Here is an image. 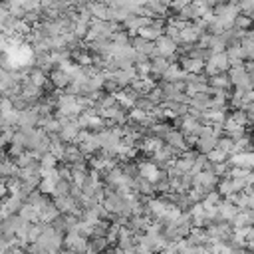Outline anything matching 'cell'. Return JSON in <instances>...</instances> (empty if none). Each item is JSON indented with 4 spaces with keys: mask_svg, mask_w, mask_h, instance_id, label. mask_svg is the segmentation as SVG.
Listing matches in <instances>:
<instances>
[{
    "mask_svg": "<svg viewBox=\"0 0 254 254\" xmlns=\"http://www.w3.org/2000/svg\"><path fill=\"white\" fill-rule=\"evenodd\" d=\"M230 69V60L226 56V50L224 52H216V54H210L204 62V71L206 75H214V73H222V71H228Z\"/></svg>",
    "mask_w": 254,
    "mask_h": 254,
    "instance_id": "6da1fadb",
    "label": "cell"
},
{
    "mask_svg": "<svg viewBox=\"0 0 254 254\" xmlns=\"http://www.w3.org/2000/svg\"><path fill=\"white\" fill-rule=\"evenodd\" d=\"M228 77H230V83H232L234 87H238V89H244V91L254 89L252 77H250V73L246 71L244 64H242V65H230V69H228Z\"/></svg>",
    "mask_w": 254,
    "mask_h": 254,
    "instance_id": "7a4b0ae2",
    "label": "cell"
},
{
    "mask_svg": "<svg viewBox=\"0 0 254 254\" xmlns=\"http://www.w3.org/2000/svg\"><path fill=\"white\" fill-rule=\"evenodd\" d=\"M64 250L69 252H87V236H83L77 230L64 234Z\"/></svg>",
    "mask_w": 254,
    "mask_h": 254,
    "instance_id": "3957f363",
    "label": "cell"
},
{
    "mask_svg": "<svg viewBox=\"0 0 254 254\" xmlns=\"http://www.w3.org/2000/svg\"><path fill=\"white\" fill-rule=\"evenodd\" d=\"M206 32L204 26H200L198 22L194 20H189L183 28H181V38H183V44H194L200 40V36Z\"/></svg>",
    "mask_w": 254,
    "mask_h": 254,
    "instance_id": "277c9868",
    "label": "cell"
},
{
    "mask_svg": "<svg viewBox=\"0 0 254 254\" xmlns=\"http://www.w3.org/2000/svg\"><path fill=\"white\" fill-rule=\"evenodd\" d=\"M155 46H157V56H165V58H169L171 62L177 60L179 44H177L173 38H169L167 34H163L161 38H157V40H155Z\"/></svg>",
    "mask_w": 254,
    "mask_h": 254,
    "instance_id": "5b68a950",
    "label": "cell"
},
{
    "mask_svg": "<svg viewBox=\"0 0 254 254\" xmlns=\"http://www.w3.org/2000/svg\"><path fill=\"white\" fill-rule=\"evenodd\" d=\"M26 218H22L20 212H14V214H8L4 220H0V228H2V236L4 238H10L14 236L22 226H24Z\"/></svg>",
    "mask_w": 254,
    "mask_h": 254,
    "instance_id": "8992f818",
    "label": "cell"
},
{
    "mask_svg": "<svg viewBox=\"0 0 254 254\" xmlns=\"http://www.w3.org/2000/svg\"><path fill=\"white\" fill-rule=\"evenodd\" d=\"M129 44L137 50V54H143L147 58H155L157 56V46H155L153 40H145L143 36L135 34V36H131V42Z\"/></svg>",
    "mask_w": 254,
    "mask_h": 254,
    "instance_id": "52a82bcc",
    "label": "cell"
},
{
    "mask_svg": "<svg viewBox=\"0 0 254 254\" xmlns=\"http://www.w3.org/2000/svg\"><path fill=\"white\" fill-rule=\"evenodd\" d=\"M18 177H20L24 183H28V185L38 187L40 181H42V167H40V161L34 163V165H28V167H20Z\"/></svg>",
    "mask_w": 254,
    "mask_h": 254,
    "instance_id": "ba28073f",
    "label": "cell"
},
{
    "mask_svg": "<svg viewBox=\"0 0 254 254\" xmlns=\"http://www.w3.org/2000/svg\"><path fill=\"white\" fill-rule=\"evenodd\" d=\"M40 123V111L38 105H30L26 109H20L18 117V127H36Z\"/></svg>",
    "mask_w": 254,
    "mask_h": 254,
    "instance_id": "9c48e42d",
    "label": "cell"
},
{
    "mask_svg": "<svg viewBox=\"0 0 254 254\" xmlns=\"http://www.w3.org/2000/svg\"><path fill=\"white\" fill-rule=\"evenodd\" d=\"M192 185H200V187H204L206 190H212V189H216V185H218V175H216L212 169H204V171H200V173L194 175Z\"/></svg>",
    "mask_w": 254,
    "mask_h": 254,
    "instance_id": "30bf717a",
    "label": "cell"
},
{
    "mask_svg": "<svg viewBox=\"0 0 254 254\" xmlns=\"http://www.w3.org/2000/svg\"><path fill=\"white\" fill-rule=\"evenodd\" d=\"M204 58H196V56H187V54H183V58H181V67L185 69V71H190V73H202L204 71Z\"/></svg>",
    "mask_w": 254,
    "mask_h": 254,
    "instance_id": "8fae6325",
    "label": "cell"
},
{
    "mask_svg": "<svg viewBox=\"0 0 254 254\" xmlns=\"http://www.w3.org/2000/svg\"><path fill=\"white\" fill-rule=\"evenodd\" d=\"M48 77H50V81L54 83V87H56L58 91H64V89L69 85V81H71V75H69L65 69H62V67H54V69L48 73Z\"/></svg>",
    "mask_w": 254,
    "mask_h": 254,
    "instance_id": "7c38bea8",
    "label": "cell"
},
{
    "mask_svg": "<svg viewBox=\"0 0 254 254\" xmlns=\"http://www.w3.org/2000/svg\"><path fill=\"white\" fill-rule=\"evenodd\" d=\"M111 73H113L115 81H117L121 87H129V85H131V81L137 77V69H135V65L119 67V69H115V71H111Z\"/></svg>",
    "mask_w": 254,
    "mask_h": 254,
    "instance_id": "4fadbf2b",
    "label": "cell"
},
{
    "mask_svg": "<svg viewBox=\"0 0 254 254\" xmlns=\"http://www.w3.org/2000/svg\"><path fill=\"white\" fill-rule=\"evenodd\" d=\"M238 210H240V206L234 204V202L228 200V198H222V200L218 202V218H220V220L232 222V218L238 214Z\"/></svg>",
    "mask_w": 254,
    "mask_h": 254,
    "instance_id": "5bb4252c",
    "label": "cell"
},
{
    "mask_svg": "<svg viewBox=\"0 0 254 254\" xmlns=\"http://www.w3.org/2000/svg\"><path fill=\"white\" fill-rule=\"evenodd\" d=\"M165 143H169V145H173L175 149H179V151H185V149H189V143H187V137L183 135V131L181 129H171L167 135H165Z\"/></svg>",
    "mask_w": 254,
    "mask_h": 254,
    "instance_id": "9a60e30c",
    "label": "cell"
},
{
    "mask_svg": "<svg viewBox=\"0 0 254 254\" xmlns=\"http://www.w3.org/2000/svg\"><path fill=\"white\" fill-rule=\"evenodd\" d=\"M171 64H173V62H171L169 58H165V56H155V58H151V75H153L155 79H159V77L169 69Z\"/></svg>",
    "mask_w": 254,
    "mask_h": 254,
    "instance_id": "2e32d148",
    "label": "cell"
},
{
    "mask_svg": "<svg viewBox=\"0 0 254 254\" xmlns=\"http://www.w3.org/2000/svg\"><path fill=\"white\" fill-rule=\"evenodd\" d=\"M139 175L141 177H145L147 181H151V183H155L157 179H159V175H161V169L153 163V161H139Z\"/></svg>",
    "mask_w": 254,
    "mask_h": 254,
    "instance_id": "e0dca14e",
    "label": "cell"
},
{
    "mask_svg": "<svg viewBox=\"0 0 254 254\" xmlns=\"http://www.w3.org/2000/svg\"><path fill=\"white\" fill-rule=\"evenodd\" d=\"M58 214H62L60 212V208L56 206V202H54V198H50L48 196V200L42 204V208H40V220L42 222H52Z\"/></svg>",
    "mask_w": 254,
    "mask_h": 254,
    "instance_id": "ac0fdd59",
    "label": "cell"
},
{
    "mask_svg": "<svg viewBox=\"0 0 254 254\" xmlns=\"http://www.w3.org/2000/svg\"><path fill=\"white\" fill-rule=\"evenodd\" d=\"M226 56H228V60H230V65H242L244 60H246L240 42H234V44L226 46Z\"/></svg>",
    "mask_w": 254,
    "mask_h": 254,
    "instance_id": "d6986e66",
    "label": "cell"
},
{
    "mask_svg": "<svg viewBox=\"0 0 254 254\" xmlns=\"http://www.w3.org/2000/svg\"><path fill=\"white\" fill-rule=\"evenodd\" d=\"M216 145H218V137H216V135H204V137H198L196 143H194L196 151H198V153H204V155H206L208 151H212Z\"/></svg>",
    "mask_w": 254,
    "mask_h": 254,
    "instance_id": "ffe728a7",
    "label": "cell"
},
{
    "mask_svg": "<svg viewBox=\"0 0 254 254\" xmlns=\"http://www.w3.org/2000/svg\"><path fill=\"white\" fill-rule=\"evenodd\" d=\"M208 85L212 87V89H228L232 83H230V77H228V73L226 71H222V73H214V75H208Z\"/></svg>",
    "mask_w": 254,
    "mask_h": 254,
    "instance_id": "44dd1931",
    "label": "cell"
},
{
    "mask_svg": "<svg viewBox=\"0 0 254 254\" xmlns=\"http://www.w3.org/2000/svg\"><path fill=\"white\" fill-rule=\"evenodd\" d=\"M101 250H109L107 236L91 234V236L87 238V252H101Z\"/></svg>",
    "mask_w": 254,
    "mask_h": 254,
    "instance_id": "7402d4cb",
    "label": "cell"
},
{
    "mask_svg": "<svg viewBox=\"0 0 254 254\" xmlns=\"http://www.w3.org/2000/svg\"><path fill=\"white\" fill-rule=\"evenodd\" d=\"M185 75H187V71L181 67V64H171L169 69L161 75V79L163 81H179V79H185Z\"/></svg>",
    "mask_w": 254,
    "mask_h": 254,
    "instance_id": "603a6c76",
    "label": "cell"
},
{
    "mask_svg": "<svg viewBox=\"0 0 254 254\" xmlns=\"http://www.w3.org/2000/svg\"><path fill=\"white\" fill-rule=\"evenodd\" d=\"M22 204H24V198H20L18 194H8V196H4V198H2V206H4L10 214L20 212Z\"/></svg>",
    "mask_w": 254,
    "mask_h": 254,
    "instance_id": "cb8c5ba5",
    "label": "cell"
},
{
    "mask_svg": "<svg viewBox=\"0 0 254 254\" xmlns=\"http://www.w3.org/2000/svg\"><path fill=\"white\" fill-rule=\"evenodd\" d=\"M189 105H192V107H196V109H202V111H206V109H210V93L206 91V93H194L192 97H190V103Z\"/></svg>",
    "mask_w": 254,
    "mask_h": 254,
    "instance_id": "d4e9b609",
    "label": "cell"
},
{
    "mask_svg": "<svg viewBox=\"0 0 254 254\" xmlns=\"http://www.w3.org/2000/svg\"><path fill=\"white\" fill-rule=\"evenodd\" d=\"M65 141H62L60 137H58V133L56 135H52V143H50V151L58 157V161H62L64 159V153H65Z\"/></svg>",
    "mask_w": 254,
    "mask_h": 254,
    "instance_id": "484cf974",
    "label": "cell"
},
{
    "mask_svg": "<svg viewBox=\"0 0 254 254\" xmlns=\"http://www.w3.org/2000/svg\"><path fill=\"white\" fill-rule=\"evenodd\" d=\"M20 214H22V218H26L28 222H42V220H40V212H38V210L34 208V204H30V202H24V204H22Z\"/></svg>",
    "mask_w": 254,
    "mask_h": 254,
    "instance_id": "4316f807",
    "label": "cell"
},
{
    "mask_svg": "<svg viewBox=\"0 0 254 254\" xmlns=\"http://www.w3.org/2000/svg\"><path fill=\"white\" fill-rule=\"evenodd\" d=\"M28 77H30V81L34 83V85H38V87H44V83L48 81V73L44 71V69H40V67H32V71L28 73Z\"/></svg>",
    "mask_w": 254,
    "mask_h": 254,
    "instance_id": "83f0119b",
    "label": "cell"
},
{
    "mask_svg": "<svg viewBox=\"0 0 254 254\" xmlns=\"http://www.w3.org/2000/svg\"><path fill=\"white\" fill-rule=\"evenodd\" d=\"M252 24H254V18L248 16V14H238L236 20H234V26H236L238 30H244V32H248V30L252 28Z\"/></svg>",
    "mask_w": 254,
    "mask_h": 254,
    "instance_id": "f1b7e54d",
    "label": "cell"
},
{
    "mask_svg": "<svg viewBox=\"0 0 254 254\" xmlns=\"http://www.w3.org/2000/svg\"><path fill=\"white\" fill-rule=\"evenodd\" d=\"M71 189H73V183H71L69 179H60V181L56 183L54 196H58V194H69V192H71Z\"/></svg>",
    "mask_w": 254,
    "mask_h": 254,
    "instance_id": "f546056e",
    "label": "cell"
},
{
    "mask_svg": "<svg viewBox=\"0 0 254 254\" xmlns=\"http://www.w3.org/2000/svg\"><path fill=\"white\" fill-rule=\"evenodd\" d=\"M163 32H165V34H167L169 38H173V40H175V42H177L179 46L183 44V38H181V28H179L177 24H173V22H169V24L165 26V30H163Z\"/></svg>",
    "mask_w": 254,
    "mask_h": 254,
    "instance_id": "4dcf8cb0",
    "label": "cell"
},
{
    "mask_svg": "<svg viewBox=\"0 0 254 254\" xmlns=\"http://www.w3.org/2000/svg\"><path fill=\"white\" fill-rule=\"evenodd\" d=\"M206 159H208L210 163H222V161H226V159H228V153H226V151H222L220 147H214L212 151H208V153H206Z\"/></svg>",
    "mask_w": 254,
    "mask_h": 254,
    "instance_id": "1f68e13d",
    "label": "cell"
},
{
    "mask_svg": "<svg viewBox=\"0 0 254 254\" xmlns=\"http://www.w3.org/2000/svg\"><path fill=\"white\" fill-rule=\"evenodd\" d=\"M58 157L52 153V151H46L42 157H40V167H44V169H48V167H58Z\"/></svg>",
    "mask_w": 254,
    "mask_h": 254,
    "instance_id": "d6a6232c",
    "label": "cell"
},
{
    "mask_svg": "<svg viewBox=\"0 0 254 254\" xmlns=\"http://www.w3.org/2000/svg\"><path fill=\"white\" fill-rule=\"evenodd\" d=\"M38 189L44 192V194H54V189H56V181L52 177H42Z\"/></svg>",
    "mask_w": 254,
    "mask_h": 254,
    "instance_id": "836d02e7",
    "label": "cell"
},
{
    "mask_svg": "<svg viewBox=\"0 0 254 254\" xmlns=\"http://www.w3.org/2000/svg\"><path fill=\"white\" fill-rule=\"evenodd\" d=\"M147 97H149V99H151L155 105H161V103L165 101V93H163V87H161V85H155V87H153V89L147 93Z\"/></svg>",
    "mask_w": 254,
    "mask_h": 254,
    "instance_id": "e575fe53",
    "label": "cell"
},
{
    "mask_svg": "<svg viewBox=\"0 0 254 254\" xmlns=\"http://www.w3.org/2000/svg\"><path fill=\"white\" fill-rule=\"evenodd\" d=\"M234 139L232 137H228V135H224V137H218V145L216 147H220L222 151H226L228 155H232L234 153Z\"/></svg>",
    "mask_w": 254,
    "mask_h": 254,
    "instance_id": "d590c367",
    "label": "cell"
},
{
    "mask_svg": "<svg viewBox=\"0 0 254 254\" xmlns=\"http://www.w3.org/2000/svg\"><path fill=\"white\" fill-rule=\"evenodd\" d=\"M26 151V147L22 145V143H18V141H12L10 143V147H8V157H12V159H16L18 155H22Z\"/></svg>",
    "mask_w": 254,
    "mask_h": 254,
    "instance_id": "8d00e7d4",
    "label": "cell"
},
{
    "mask_svg": "<svg viewBox=\"0 0 254 254\" xmlns=\"http://www.w3.org/2000/svg\"><path fill=\"white\" fill-rule=\"evenodd\" d=\"M220 200H222V194H220L218 190H214V189H212V190H208V192H206V196L202 198V202H204V204H218Z\"/></svg>",
    "mask_w": 254,
    "mask_h": 254,
    "instance_id": "74e56055",
    "label": "cell"
},
{
    "mask_svg": "<svg viewBox=\"0 0 254 254\" xmlns=\"http://www.w3.org/2000/svg\"><path fill=\"white\" fill-rule=\"evenodd\" d=\"M230 117H232V119H234L236 123L244 125V127L248 125V117H246V111H244V109H234V113H232Z\"/></svg>",
    "mask_w": 254,
    "mask_h": 254,
    "instance_id": "f35d334b",
    "label": "cell"
},
{
    "mask_svg": "<svg viewBox=\"0 0 254 254\" xmlns=\"http://www.w3.org/2000/svg\"><path fill=\"white\" fill-rule=\"evenodd\" d=\"M8 16H10V10H8V4H6V2H0V30L4 28V24H6V20H8Z\"/></svg>",
    "mask_w": 254,
    "mask_h": 254,
    "instance_id": "ab89813d",
    "label": "cell"
},
{
    "mask_svg": "<svg viewBox=\"0 0 254 254\" xmlns=\"http://www.w3.org/2000/svg\"><path fill=\"white\" fill-rule=\"evenodd\" d=\"M6 145H8V141H6V139H4V135L0 133V149H4Z\"/></svg>",
    "mask_w": 254,
    "mask_h": 254,
    "instance_id": "60d3db41",
    "label": "cell"
},
{
    "mask_svg": "<svg viewBox=\"0 0 254 254\" xmlns=\"http://www.w3.org/2000/svg\"><path fill=\"white\" fill-rule=\"evenodd\" d=\"M2 54H4V52H2V50H0V58H2Z\"/></svg>",
    "mask_w": 254,
    "mask_h": 254,
    "instance_id": "b9f144b4",
    "label": "cell"
}]
</instances>
